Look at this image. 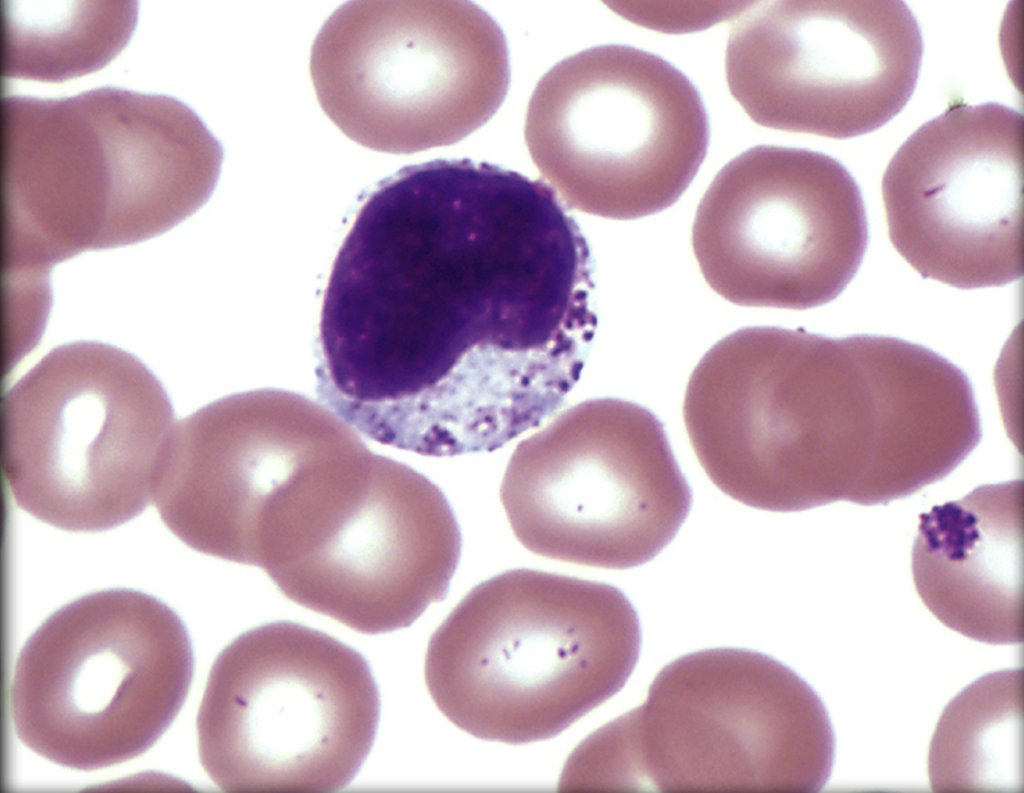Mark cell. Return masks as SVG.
Masks as SVG:
<instances>
[{
  "instance_id": "9c48e42d",
  "label": "cell",
  "mask_w": 1024,
  "mask_h": 793,
  "mask_svg": "<svg viewBox=\"0 0 1024 793\" xmlns=\"http://www.w3.org/2000/svg\"><path fill=\"white\" fill-rule=\"evenodd\" d=\"M525 142L572 208L630 220L672 206L705 159L700 94L675 66L628 45H600L556 63L527 107Z\"/></svg>"
},
{
  "instance_id": "8fae6325",
  "label": "cell",
  "mask_w": 1024,
  "mask_h": 793,
  "mask_svg": "<svg viewBox=\"0 0 1024 793\" xmlns=\"http://www.w3.org/2000/svg\"><path fill=\"white\" fill-rule=\"evenodd\" d=\"M868 243L859 186L821 152L758 145L702 196L691 245L710 288L746 307L805 310L835 299Z\"/></svg>"
},
{
  "instance_id": "4fadbf2b",
  "label": "cell",
  "mask_w": 1024,
  "mask_h": 793,
  "mask_svg": "<svg viewBox=\"0 0 1024 793\" xmlns=\"http://www.w3.org/2000/svg\"><path fill=\"white\" fill-rule=\"evenodd\" d=\"M1023 115L956 103L912 133L881 183L891 243L923 277L960 289L1022 276Z\"/></svg>"
},
{
  "instance_id": "6da1fadb",
  "label": "cell",
  "mask_w": 1024,
  "mask_h": 793,
  "mask_svg": "<svg viewBox=\"0 0 1024 793\" xmlns=\"http://www.w3.org/2000/svg\"><path fill=\"white\" fill-rule=\"evenodd\" d=\"M341 284L361 400L391 447L422 456L539 426L597 326L589 246L554 190L467 158L403 169Z\"/></svg>"
},
{
  "instance_id": "2e32d148",
  "label": "cell",
  "mask_w": 1024,
  "mask_h": 793,
  "mask_svg": "<svg viewBox=\"0 0 1024 793\" xmlns=\"http://www.w3.org/2000/svg\"><path fill=\"white\" fill-rule=\"evenodd\" d=\"M1022 670L989 673L944 709L933 734V792H1022Z\"/></svg>"
},
{
  "instance_id": "7c38bea8",
  "label": "cell",
  "mask_w": 1024,
  "mask_h": 793,
  "mask_svg": "<svg viewBox=\"0 0 1024 793\" xmlns=\"http://www.w3.org/2000/svg\"><path fill=\"white\" fill-rule=\"evenodd\" d=\"M754 4L730 24L725 75L755 123L846 139L880 128L909 101L923 40L905 2Z\"/></svg>"
},
{
  "instance_id": "3957f363",
  "label": "cell",
  "mask_w": 1024,
  "mask_h": 793,
  "mask_svg": "<svg viewBox=\"0 0 1024 793\" xmlns=\"http://www.w3.org/2000/svg\"><path fill=\"white\" fill-rule=\"evenodd\" d=\"M637 613L616 587L514 569L474 587L430 638L439 710L481 739L552 738L616 694L640 653Z\"/></svg>"
},
{
  "instance_id": "277c9868",
  "label": "cell",
  "mask_w": 1024,
  "mask_h": 793,
  "mask_svg": "<svg viewBox=\"0 0 1024 793\" xmlns=\"http://www.w3.org/2000/svg\"><path fill=\"white\" fill-rule=\"evenodd\" d=\"M834 757L832 725L810 685L737 648L672 661L643 704L585 741L605 791L819 792Z\"/></svg>"
},
{
  "instance_id": "9a60e30c",
  "label": "cell",
  "mask_w": 1024,
  "mask_h": 793,
  "mask_svg": "<svg viewBox=\"0 0 1024 793\" xmlns=\"http://www.w3.org/2000/svg\"><path fill=\"white\" fill-rule=\"evenodd\" d=\"M911 569L945 626L984 643H1021L1022 480L980 485L922 513Z\"/></svg>"
},
{
  "instance_id": "8992f818",
  "label": "cell",
  "mask_w": 1024,
  "mask_h": 793,
  "mask_svg": "<svg viewBox=\"0 0 1024 793\" xmlns=\"http://www.w3.org/2000/svg\"><path fill=\"white\" fill-rule=\"evenodd\" d=\"M364 657L287 621L242 633L214 661L196 727L203 769L224 792H336L378 728Z\"/></svg>"
},
{
  "instance_id": "ba28073f",
  "label": "cell",
  "mask_w": 1024,
  "mask_h": 793,
  "mask_svg": "<svg viewBox=\"0 0 1024 793\" xmlns=\"http://www.w3.org/2000/svg\"><path fill=\"white\" fill-rule=\"evenodd\" d=\"M318 102L351 140L411 154L484 125L509 89L505 36L463 0H354L335 10L310 55Z\"/></svg>"
},
{
  "instance_id": "5bb4252c",
  "label": "cell",
  "mask_w": 1024,
  "mask_h": 793,
  "mask_svg": "<svg viewBox=\"0 0 1024 793\" xmlns=\"http://www.w3.org/2000/svg\"><path fill=\"white\" fill-rule=\"evenodd\" d=\"M400 507L396 460L343 421L292 453L253 511L252 566L293 602L340 586L381 552Z\"/></svg>"
},
{
  "instance_id": "e0dca14e",
  "label": "cell",
  "mask_w": 1024,
  "mask_h": 793,
  "mask_svg": "<svg viewBox=\"0 0 1024 793\" xmlns=\"http://www.w3.org/2000/svg\"><path fill=\"white\" fill-rule=\"evenodd\" d=\"M136 1H2V76L62 83L102 69L130 39Z\"/></svg>"
},
{
  "instance_id": "5b68a950",
  "label": "cell",
  "mask_w": 1024,
  "mask_h": 793,
  "mask_svg": "<svg viewBox=\"0 0 1024 793\" xmlns=\"http://www.w3.org/2000/svg\"><path fill=\"white\" fill-rule=\"evenodd\" d=\"M173 422L160 381L132 354L90 341L58 346L3 397L9 493L55 528H116L154 497Z\"/></svg>"
},
{
  "instance_id": "52a82bcc",
  "label": "cell",
  "mask_w": 1024,
  "mask_h": 793,
  "mask_svg": "<svg viewBox=\"0 0 1024 793\" xmlns=\"http://www.w3.org/2000/svg\"><path fill=\"white\" fill-rule=\"evenodd\" d=\"M194 670L165 603L132 589L82 596L28 638L10 689L15 733L49 761L90 771L140 756L172 724Z\"/></svg>"
},
{
  "instance_id": "30bf717a",
  "label": "cell",
  "mask_w": 1024,
  "mask_h": 793,
  "mask_svg": "<svg viewBox=\"0 0 1024 793\" xmlns=\"http://www.w3.org/2000/svg\"><path fill=\"white\" fill-rule=\"evenodd\" d=\"M500 500L528 551L628 569L672 541L692 492L658 417L639 404L602 398L574 406L519 443Z\"/></svg>"
},
{
  "instance_id": "7a4b0ae2",
  "label": "cell",
  "mask_w": 1024,
  "mask_h": 793,
  "mask_svg": "<svg viewBox=\"0 0 1024 793\" xmlns=\"http://www.w3.org/2000/svg\"><path fill=\"white\" fill-rule=\"evenodd\" d=\"M223 150L179 99L100 86L1 100L3 265L50 272L166 232L212 194Z\"/></svg>"
}]
</instances>
